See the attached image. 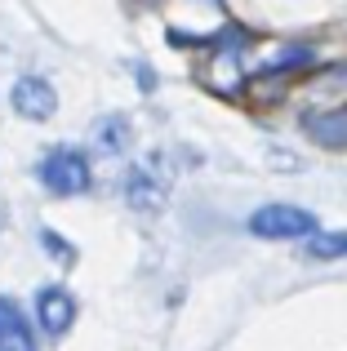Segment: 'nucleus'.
I'll list each match as a JSON object with an SVG mask.
<instances>
[{
	"label": "nucleus",
	"mask_w": 347,
	"mask_h": 351,
	"mask_svg": "<svg viewBox=\"0 0 347 351\" xmlns=\"http://www.w3.org/2000/svg\"><path fill=\"white\" fill-rule=\"evenodd\" d=\"M245 227H250L254 236H263V240H312L321 232V218H316L312 209H303V205L276 200V205L254 209V214L245 218Z\"/></svg>",
	"instance_id": "nucleus-1"
},
{
	"label": "nucleus",
	"mask_w": 347,
	"mask_h": 351,
	"mask_svg": "<svg viewBox=\"0 0 347 351\" xmlns=\"http://www.w3.org/2000/svg\"><path fill=\"white\" fill-rule=\"evenodd\" d=\"M40 182L53 196H85L94 173H89L85 152H76V147H49L40 160Z\"/></svg>",
	"instance_id": "nucleus-2"
},
{
	"label": "nucleus",
	"mask_w": 347,
	"mask_h": 351,
	"mask_svg": "<svg viewBox=\"0 0 347 351\" xmlns=\"http://www.w3.org/2000/svg\"><path fill=\"white\" fill-rule=\"evenodd\" d=\"M9 107H14L23 120H53V112H58V89L49 85L45 76H18L14 89H9Z\"/></svg>",
	"instance_id": "nucleus-3"
},
{
	"label": "nucleus",
	"mask_w": 347,
	"mask_h": 351,
	"mask_svg": "<svg viewBox=\"0 0 347 351\" xmlns=\"http://www.w3.org/2000/svg\"><path fill=\"white\" fill-rule=\"evenodd\" d=\"M32 307H36V325L49 338H62L76 325V298H71V289H62V285H40Z\"/></svg>",
	"instance_id": "nucleus-4"
},
{
	"label": "nucleus",
	"mask_w": 347,
	"mask_h": 351,
	"mask_svg": "<svg viewBox=\"0 0 347 351\" xmlns=\"http://www.w3.org/2000/svg\"><path fill=\"white\" fill-rule=\"evenodd\" d=\"M165 191L169 187L152 169H143V165H134V169L125 173V200H130V209H139V214H160Z\"/></svg>",
	"instance_id": "nucleus-5"
},
{
	"label": "nucleus",
	"mask_w": 347,
	"mask_h": 351,
	"mask_svg": "<svg viewBox=\"0 0 347 351\" xmlns=\"http://www.w3.org/2000/svg\"><path fill=\"white\" fill-rule=\"evenodd\" d=\"M0 351H36V329L27 325L23 307L0 293Z\"/></svg>",
	"instance_id": "nucleus-6"
},
{
	"label": "nucleus",
	"mask_w": 347,
	"mask_h": 351,
	"mask_svg": "<svg viewBox=\"0 0 347 351\" xmlns=\"http://www.w3.org/2000/svg\"><path fill=\"white\" fill-rule=\"evenodd\" d=\"M303 129H307V138H316L321 147H334V152H343V147H347V112L307 116Z\"/></svg>",
	"instance_id": "nucleus-7"
},
{
	"label": "nucleus",
	"mask_w": 347,
	"mask_h": 351,
	"mask_svg": "<svg viewBox=\"0 0 347 351\" xmlns=\"http://www.w3.org/2000/svg\"><path fill=\"white\" fill-rule=\"evenodd\" d=\"M307 258H321V263L347 258V232H316L307 240Z\"/></svg>",
	"instance_id": "nucleus-8"
},
{
	"label": "nucleus",
	"mask_w": 347,
	"mask_h": 351,
	"mask_svg": "<svg viewBox=\"0 0 347 351\" xmlns=\"http://www.w3.org/2000/svg\"><path fill=\"white\" fill-rule=\"evenodd\" d=\"M40 245L49 249V258H53V263H62V267H71V263H76V245H71V240H62L58 232H49V227L40 232Z\"/></svg>",
	"instance_id": "nucleus-9"
},
{
	"label": "nucleus",
	"mask_w": 347,
	"mask_h": 351,
	"mask_svg": "<svg viewBox=\"0 0 347 351\" xmlns=\"http://www.w3.org/2000/svg\"><path fill=\"white\" fill-rule=\"evenodd\" d=\"M94 134L103 138V152H121V143H125V120H112V125L103 120V125H98Z\"/></svg>",
	"instance_id": "nucleus-10"
}]
</instances>
